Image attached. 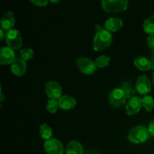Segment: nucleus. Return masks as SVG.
Segmentation results:
<instances>
[{"instance_id": "1", "label": "nucleus", "mask_w": 154, "mask_h": 154, "mask_svg": "<svg viewBox=\"0 0 154 154\" xmlns=\"http://www.w3.org/2000/svg\"><path fill=\"white\" fill-rule=\"evenodd\" d=\"M96 33L93 38V49L96 51H102L109 48L113 42L111 32L103 29L99 25L96 26Z\"/></svg>"}, {"instance_id": "2", "label": "nucleus", "mask_w": 154, "mask_h": 154, "mask_svg": "<svg viewBox=\"0 0 154 154\" xmlns=\"http://www.w3.org/2000/svg\"><path fill=\"white\" fill-rule=\"evenodd\" d=\"M148 128L144 126H137L132 128L128 133V139L133 144H142L150 138Z\"/></svg>"}, {"instance_id": "3", "label": "nucleus", "mask_w": 154, "mask_h": 154, "mask_svg": "<svg viewBox=\"0 0 154 154\" xmlns=\"http://www.w3.org/2000/svg\"><path fill=\"white\" fill-rule=\"evenodd\" d=\"M102 8L108 13L123 12L127 9L128 0H102Z\"/></svg>"}, {"instance_id": "4", "label": "nucleus", "mask_w": 154, "mask_h": 154, "mask_svg": "<svg viewBox=\"0 0 154 154\" xmlns=\"http://www.w3.org/2000/svg\"><path fill=\"white\" fill-rule=\"evenodd\" d=\"M5 42L8 47L14 51L20 49L23 45V38L20 32L17 29H12L5 32Z\"/></svg>"}, {"instance_id": "5", "label": "nucleus", "mask_w": 154, "mask_h": 154, "mask_svg": "<svg viewBox=\"0 0 154 154\" xmlns=\"http://www.w3.org/2000/svg\"><path fill=\"white\" fill-rule=\"evenodd\" d=\"M126 96L121 88H115L111 91L108 96L110 105L116 108H120L125 105Z\"/></svg>"}, {"instance_id": "6", "label": "nucleus", "mask_w": 154, "mask_h": 154, "mask_svg": "<svg viewBox=\"0 0 154 154\" xmlns=\"http://www.w3.org/2000/svg\"><path fill=\"white\" fill-rule=\"evenodd\" d=\"M76 66L81 73L84 75H92L96 70L95 61L87 57H79L76 60Z\"/></svg>"}, {"instance_id": "7", "label": "nucleus", "mask_w": 154, "mask_h": 154, "mask_svg": "<svg viewBox=\"0 0 154 154\" xmlns=\"http://www.w3.org/2000/svg\"><path fill=\"white\" fill-rule=\"evenodd\" d=\"M45 93L50 99L59 100L62 97V87L58 82L54 81H48L45 85Z\"/></svg>"}, {"instance_id": "8", "label": "nucleus", "mask_w": 154, "mask_h": 154, "mask_svg": "<svg viewBox=\"0 0 154 154\" xmlns=\"http://www.w3.org/2000/svg\"><path fill=\"white\" fill-rule=\"evenodd\" d=\"M44 147L48 154H63L64 153L63 143L56 138L47 140L44 144Z\"/></svg>"}, {"instance_id": "9", "label": "nucleus", "mask_w": 154, "mask_h": 154, "mask_svg": "<svg viewBox=\"0 0 154 154\" xmlns=\"http://www.w3.org/2000/svg\"><path fill=\"white\" fill-rule=\"evenodd\" d=\"M135 90L140 95L142 96L148 95V93L151 91V82L148 77L146 75L140 76L136 81Z\"/></svg>"}, {"instance_id": "10", "label": "nucleus", "mask_w": 154, "mask_h": 154, "mask_svg": "<svg viewBox=\"0 0 154 154\" xmlns=\"http://www.w3.org/2000/svg\"><path fill=\"white\" fill-rule=\"evenodd\" d=\"M142 107V100L138 96L131 98L126 106V111L128 115H135L138 113Z\"/></svg>"}, {"instance_id": "11", "label": "nucleus", "mask_w": 154, "mask_h": 154, "mask_svg": "<svg viewBox=\"0 0 154 154\" xmlns=\"http://www.w3.org/2000/svg\"><path fill=\"white\" fill-rule=\"evenodd\" d=\"M15 53L9 47H2L0 49V64L2 66L11 64L15 60Z\"/></svg>"}, {"instance_id": "12", "label": "nucleus", "mask_w": 154, "mask_h": 154, "mask_svg": "<svg viewBox=\"0 0 154 154\" xmlns=\"http://www.w3.org/2000/svg\"><path fill=\"white\" fill-rule=\"evenodd\" d=\"M26 63L21 58H16L11 64V71L14 75L21 77L26 72Z\"/></svg>"}, {"instance_id": "13", "label": "nucleus", "mask_w": 154, "mask_h": 154, "mask_svg": "<svg viewBox=\"0 0 154 154\" xmlns=\"http://www.w3.org/2000/svg\"><path fill=\"white\" fill-rule=\"evenodd\" d=\"M58 102L60 108L61 109L65 110V111L73 109L77 105V102L75 98L69 96V95L62 96V97L59 99Z\"/></svg>"}, {"instance_id": "14", "label": "nucleus", "mask_w": 154, "mask_h": 154, "mask_svg": "<svg viewBox=\"0 0 154 154\" xmlns=\"http://www.w3.org/2000/svg\"><path fill=\"white\" fill-rule=\"evenodd\" d=\"M15 23V18L12 11H8L3 15L1 20V27L6 32L13 29Z\"/></svg>"}, {"instance_id": "15", "label": "nucleus", "mask_w": 154, "mask_h": 154, "mask_svg": "<svg viewBox=\"0 0 154 154\" xmlns=\"http://www.w3.org/2000/svg\"><path fill=\"white\" fill-rule=\"evenodd\" d=\"M123 23L121 19L118 17H111L105 21V28L111 32H115L120 30L123 27Z\"/></svg>"}, {"instance_id": "16", "label": "nucleus", "mask_w": 154, "mask_h": 154, "mask_svg": "<svg viewBox=\"0 0 154 154\" xmlns=\"http://www.w3.org/2000/svg\"><path fill=\"white\" fill-rule=\"evenodd\" d=\"M135 67L141 71H148L152 69L150 60L144 57H138L134 61Z\"/></svg>"}, {"instance_id": "17", "label": "nucleus", "mask_w": 154, "mask_h": 154, "mask_svg": "<svg viewBox=\"0 0 154 154\" xmlns=\"http://www.w3.org/2000/svg\"><path fill=\"white\" fill-rule=\"evenodd\" d=\"M66 154H84V149L81 143L77 141H71L68 143L66 149Z\"/></svg>"}, {"instance_id": "18", "label": "nucleus", "mask_w": 154, "mask_h": 154, "mask_svg": "<svg viewBox=\"0 0 154 154\" xmlns=\"http://www.w3.org/2000/svg\"><path fill=\"white\" fill-rule=\"evenodd\" d=\"M121 89L124 91L127 99H130L131 98L136 96V93H137L136 90L132 87V84H131L130 82L126 81V82L123 83L121 86Z\"/></svg>"}, {"instance_id": "19", "label": "nucleus", "mask_w": 154, "mask_h": 154, "mask_svg": "<svg viewBox=\"0 0 154 154\" xmlns=\"http://www.w3.org/2000/svg\"><path fill=\"white\" fill-rule=\"evenodd\" d=\"M143 29L150 35H154V15L149 17L143 23Z\"/></svg>"}, {"instance_id": "20", "label": "nucleus", "mask_w": 154, "mask_h": 154, "mask_svg": "<svg viewBox=\"0 0 154 154\" xmlns=\"http://www.w3.org/2000/svg\"><path fill=\"white\" fill-rule=\"evenodd\" d=\"M39 132H40L41 137L43 139L46 140V141L51 139L53 135L52 129L47 123H43V124L41 125L40 129H39Z\"/></svg>"}, {"instance_id": "21", "label": "nucleus", "mask_w": 154, "mask_h": 154, "mask_svg": "<svg viewBox=\"0 0 154 154\" xmlns=\"http://www.w3.org/2000/svg\"><path fill=\"white\" fill-rule=\"evenodd\" d=\"M141 100H142V106L145 108L147 112L153 111L154 108V100L152 96L146 95L141 98Z\"/></svg>"}, {"instance_id": "22", "label": "nucleus", "mask_w": 154, "mask_h": 154, "mask_svg": "<svg viewBox=\"0 0 154 154\" xmlns=\"http://www.w3.org/2000/svg\"><path fill=\"white\" fill-rule=\"evenodd\" d=\"M110 62H111V58L105 55H102L98 57V58H96V60H95V64H96L97 68L102 69V68L107 67L109 65Z\"/></svg>"}, {"instance_id": "23", "label": "nucleus", "mask_w": 154, "mask_h": 154, "mask_svg": "<svg viewBox=\"0 0 154 154\" xmlns=\"http://www.w3.org/2000/svg\"><path fill=\"white\" fill-rule=\"evenodd\" d=\"M60 108L58 100L56 99H49L47 102L46 109L51 114H55L57 111L58 108Z\"/></svg>"}, {"instance_id": "24", "label": "nucleus", "mask_w": 154, "mask_h": 154, "mask_svg": "<svg viewBox=\"0 0 154 154\" xmlns=\"http://www.w3.org/2000/svg\"><path fill=\"white\" fill-rule=\"evenodd\" d=\"M20 56V58L24 61H28V60L32 59L33 56H34V51L32 48H24V49L21 50Z\"/></svg>"}, {"instance_id": "25", "label": "nucleus", "mask_w": 154, "mask_h": 154, "mask_svg": "<svg viewBox=\"0 0 154 154\" xmlns=\"http://www.w3.org/2000/svg\"><path fill=\"white\" fill-rule=\"evenodd\" d=\"M29 1L38 7H45L48 5L49 0H29Z\"/></svg>"}, {"instance_id": "26", "label": "nucleus", "mask_w": 154, "mask_h": 154, "mask_svg": "<svg viewBox=\"0 0 154 154\" xmlns=\"http://www.w3.org/2000/svg\"><path fill=\"white\" fill-rule=\"evenodd\" d=\"M147 45L149 48L152 51H154V35H149L147 37Z\"/></svg>"}, {"instance_id": "27", "label": "nucleus", "mask_w": 154, "mask_h": 154, "mask_svg": "<svg viewBox=\"0 0 154 154\" xmlns=\"http://www.w3.org/2000/svg\"><path fill=\"white\" fill-rule=\"evenodd\" d=\"M148 130L150 135H151L152 137H154V118L150 122V123H149Z\"/></svg>"}, {"instance_id": "28", "label": "nucleus", "mask_w": 154, "mask_h": 154, "mask_svg": "<svg viewBox=\"0 0 154 154\" xmlns=\"http://www.w3.org/2000/svg\"><path fill=\"white\" fill-rule=\"evenodd\" d=\"M0 33H1V35H0V40L3 41L4 38H5V33L4 32V29H0Z\"/></svg>"}, {"instance_id": "29", "label": "nucleus", "mask_w": 154, "mask_h": 154, "mask_svg": "<svg viewBox=\"0 0 154 154\" xmlns=\"http://www.w3.org/2000/svg\"><path fill=\"white\" fill-rule=\"evenodd\" d=\"M150 62H151V64H152V69L154 70V51H153L150 55Z\"/></svg>"}, {"instance_id": "30", "label": "nucleus", "mask_w": 154, "mask_h": 154, "mask_svg": "<svg viewBox=\"0 0 154 154\" xmlns=\"http://www.w3.org/2000/svg\"><path fill=\"white\" fill-rule=\"evenodd\" d=\"M5 96H4V95L2 94V93H0V101H1L2 102L3 101L5 100Z\"/></svg>"}, {"instance_id": "31", "label": "nucleus", "mask_w": 154, "mask_h": 154, "mask_svg": "<svg viewBox=\"0 0 154 154\" xmlns=\"http://www.w3.org/2000/svg\"><path fill=\"white\" fill-rule=\"evenodd\" d=\"M50 2H51L52 3H54V4H57V3L60 2L61 0H49Z\"/></svg>"}, {"instance_id": "32", "label": "nucleus", "mask_w": 154, "mask_h": 154, "mask_svg": "<svg viewBox=\"0 0 154 154\" xmlns=\"http://www.w3.org/2000/svg\"><path fill=\"white\" fill-rule=\"evenodd\" d=\"M152 82H153V87H154V72H153V77H152Z\"/></svg>"}]
</instances>
